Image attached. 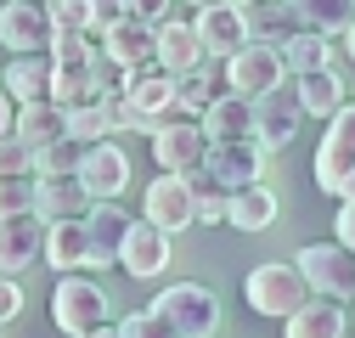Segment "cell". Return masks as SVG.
<instances>
[{
  "instance_id": "obj_1",
  "label": "cell",
  "mask_w": 355,
  "mask_h": 338,
  "mask_svg": "<svg viewBox=\"0 0 355 338\" xmlns=\"http://www.w3.org/2000/svg\"><path fill=\"white\" fill-rule=\"evenodd\" d=\"M310 299H316V293H310L304 271L288 265V260H265V265H254L243 276V305L254 316H265V321H293Z\"/></svg>"
},
{
  "instance_id": "obj_2",
  "label": "cell",
  "mask_w": 355,
  "mask_h": 338,
  "mask_svg": "<svg viewBox=\"0 0 355 338\" xmlns=\"http://www.w3.org/2000/svg\"><path fill=\"white\" fill-rule=\"evenodd\" d=\"M51 321H57L68 338H85V332H102V327H113L107 287H102V282H91L85 271L57 276V287H51Z\"/></svg>"
},
{
  "instance_id": "obj_3",
  "label": "cell",
  "mask_w": 355,
  "mask_h": 338,
  "mask_svg": "<svg viewBox=\"0 0 355 338\" xmlns=\"http://www.w3.org/2000/svg\"><path fill=\"white\" fill-rule=\"evenodd\" d=\"M153 316H164L181 338H214L220 332V299L203 282H169L153 293Z\"/></svg>"
},
{
  "instance_id": "obj_4",
  "label": "cell",
  "mask_w": 355,
  "mask_h": 338,
  "mask_svg": "<svg viewBox=\"0 0 355 338\" xmlns=\"http://www.w3.org/2000/svg\"><path fill=\"white\" fill-rule=\"evenodd\" d=\"M209 130H203V118H164L158 124V136H153V163H158V175H198V169L209 163Z\"/></svg>"
},
{
  "instance_id": "obj_5",
  "label": "cell",
  "mask_w": 355,
  "mask_h": 338,
  "mask_svg": "<svg viewBox=\"0 0 355 338\" xmlns=\"http://www.w3.org/2000/svg\"><path fill=\"white\" fill-rule=\"evenodd\" d=\"M51 39H57V23L46 0H6L0 6V46L12 57H51Z\"/></svg>"
},
{
  "instance_id": "obj_6",
  "label": "cell",
  "mask_w": 355,
  "mask_h": 338,
  "mask_svg": "<svg viewBox=\"0 0 355 338\" xmlns=\"http://www.w3.org/2000/svg\"><path fill=\"white\" fill-rule=\"evenodd\" d=\"M288 79H293V73H288V62H282V46H271V39H248L243 57L226 62V84H232L237 96H248V102L282 91Z\"/></svg>"
},
{
  "instance_id": "obj_7",
  "label": "cell",
  "mask_w": 355,
  "mask_h": 338,
  "mask_svg": "<svg viewBox=\"0 0 355 338\" xmlns=\"http://www.w3.org/2000/svg\"><path fill=\"white\" fill-rule=\"evenodd\" d=\"M141 208H147L141 220H153L169 237H181L187 226H198V192H192L187 175H153L147 192H141Z\"/></svg>"
},
{
  "instance_id": "obj_8",
  "label": "cell",
  "mask_w": 355,
  "mask_h": 338,
  "mask_svg": "<svg viewBox=\"0 0 355 338\" xmlns=\"http://www.w3.org/2000/svg\"><path fill=\"white\" fill-rule=\"evenodd\" d=\"M310 282V293H322V299H338V293H355V254L344 242H310L299 248L293 260Z\"/></svg>"
},
{
  "instance_id": "obj_9",
  "label": "cell",
  "mask_w": 355,
  "mask_h": 338,
  "mask_svg": "<svg viewBox=\"0 0 355 338\" xmlns=\"http://www.w3.org/2000/svg\"><path fill=\"white\" fill-rule=\"evenodd\" d=\"M310 113H304V102H299V91H271V96H259L254 102V141L265 147V152H282L293 136H299V124H304Z\"/></svg>"
},
{
  "instance_id": "obj_10",
  "label": "cell",
  "mask_w": 355,
  "mask_h": 338,
  "mask_svg": "<svg viewBox=\"0 0 355 338\" xmlns=\"http://www.w3.org/2000/svg\"><path fill=\"white\" fill-rule=\"evenodd\" d=\"M46 237L51 226L40 215H0V271L17 282L34 260H46Z\"/></svg>"
},
{
  "instance_id": "obj_11",
  "label": "cell",
  "mask_w": 355,
  "mask_h": 338,
  "mask_svg": "<svg viewBox=\"0 0 355 338\" xmlns=\"http://www.w3.org/2000/svg\"><path fill=\"white\" fill-rule=\"evenodd\" d=\"M277 152H265L254 136L248 141H232V147H209V175L226 186V192H243V186H259L265 169H271Z\"/></svg>"
},
{
  "instance_id": "obj_12",
  "label": "cell",
  "mask_w": 355,
  "mask_h": 338,
  "mask_svg": "<svg viewBox=\"0 0 355 338\" xmlns=\"http://www.w3.org/2000/svg\"><path fill=\"white\" fill-rule=\"evenodd\" d=\"M85 226H91V271H113L124 260V242L130 231H136V220H130V208L113 197V203H96L91 215H85Z\"/></svg>"
},
{
  "instance_id": "obj_13",
  "label": "cell",
  "mask_w": 355,
  "mask_h": 338,
  "mask_svg": "<svg viewBox=\"0 0 355 338\" xmlns=\"http://www.w3.org/2000/svg\"><path fill=\"white\" fill-rule=\"evenodd\" d=\"M91 208H96V197L85 192L79 175H40V181H34V215L46 220V226H57V220H85Z\"/></svg>"
},
{
  "instance_id": "obj_14",
  "label": "cell",
  "mask_w": 355,
  "mask_h": 338,
  "mask_svg": "<svg viewBox=\"0 0 355 338\" xmlns=\"http://www.w3.org/2000/svg\"><path fill=\"white\" fill-rule=\"evenodd\" d=\"M198 34H203V51H209V62H220L226 68L232 57H243V46H248V17H243V6H203L198 12Z\"/></svg>"
},
{
  "instance_id": "obj_15",
  "label": "cell",
  "mask_w": 355,
  "mask_h": 338,
  "mask_svg": "<svg viewBox=\"0 0 355 338\" xmlns=\"http://www.w3.org/2000/svg\"><path fill=\"white\" fill-rule=\"evenodd\" d=\"M169 254H175L169 231H158L153 220H136V231H130V242H124L119 271H124V276H136V282H158V276L169 271Z\"/></svg>"
},
{
  "instance_id": "obj_16",
  "label": "cell",
  "mask_w": 355,
  "mask_h": 338,
  "mask_svg": "<svg viewBox=\"0 0 355 338\" xmlns=\"http://www.w3.org/2000/svg\"><path fill=\"white\" fill-rule=\"evenodd\" d=\"M102 51L124 68V73H136V68H158V28L136 23V17H124L102 34Z\"/></svg>"
},
{
  "instance_id": "obj_17",
  "label": "cell",
  "mask_w": 355,
  "mask_h": 338,
  "mask_svg": "<svg viewBox=\"0 0 355 338\" xmlns=\"http://www.w3.org/2000/svg\"><path fill=\"white\" fill-rule=\"evenodd\" d=\"M203 62H209V51H203L198 17H169V23L158 28V68H169V73H192V68H203Z\"/></svg>"
},
{
  "instance_id": "obj_18",
  "label": "cell",
  "mask_w": 355,
  "mask_h": 338,
  "mask_svg": "<svg viewBox=\"0 0 355 338\" xmlns=\"http://www.w3.org/2000/svg\"><path fill=\"white\" fill-rule=\"evenodd\" d=\"M79 181H85V192H91L96 203H113V197L130 186V158H124V147H113V141L91 147V152H85Z\"/></svg>"
},
{
  "instance_id": "obj_19",
  "label": "cell",
  "mask_w": 355,
  "mask_h": 338,
  "mask_svg": "<svg viewBox=\"0 0 355 338\" xmlns=\"http://www.w3.org/2000/svg\"><path fill=\"white\" fill-rule=\"evenodd\" d=\"M226 91H232V84H226V68H220V62H203L192 73H175V113H181V118H203Z\"/></svg>"
},
{
  "instance_id": "obj_20",
  "label": "cell",
  "mask_w": 355,
  "mask_h": 338,
  "mask_svg": "<svg viewBox=\"0 0 355 338\" xmlns=\"http://www.w3.org/2000/svg\"><path fill=\"white\" fill-rule=\"evenodd\" d=\"M46 265L57 276L91 271V226H85V220H57L51 237H46Z\"/></svg>"
},
{
  "instance_id": "obj_21",
  "label": "cell",
  "mask_w": 355,
  "mask_h": 338,
  "mask_svg": "<svg viewBox=\"0 0 355 338\" xmlns=\"http://www.w3.org/2000/svg\"><path fill=\"white\" fill-rule=\"evenodd\" d=\"M124 96L164 124V118H175V73L169 68H136V73H124Z\"/></svg>"
},
{
  "instance_id": "obj_22",
  "label": "cell",
  "mask_w": 355,
  "mask_h": 338,
  "mask_svg": "<svg viewBox=\"0 0 355 338\" xmlns=\"http://www.w3.org/2000/svg\"><path fill=\"white\" fill-rule=\"evenodd\" d=\"M203 130H209V141L214 147H232V141H248L254 136V102L248 96H237V91H226L209 113H203Z\"/></svg>"
},
{
  "instance_id": "obj_23",
  "label": "cell",
  "mask_w": 355,
  "mask_h": 338,
  "mask_svg": "<svg viewBox=\"0 0 355 338\" xmlns=\"http://www.w3.org/2000/svg\"><path fill=\"white\" fill-rule=\"evenodd\" d=\"M293 91H299V102H304L310 118H338V113L349 107V102H344V73H338V68H322V73L293 79Z\"/></svg>"
},
{
  "instance_id": "obj_24",
  "label": "cell",
  "mask_w": 355,
  "mask_h": 338,
  "mask_svg": "<svg viewBox=\"0 0 355 338\" xmlns=\"http://www.w3.org/2000/svg\"><path fill=\"white\" fill-rule=\"evenodd\" d=\"M344 332H349L344 305H338V299H322V293H316V299H310V305L282 327V338H344Z\"/></svg>"
},
{
  "instance_id": "obj_25",
  "label": "cell",
  "mask_w": 355,
  "mask_h": 338,
  "mask_svg": "<svg viewBox=\"0 0 355 338\" xmlns=\"http://www.w3.org/2000/svg\"><path fill=\"white\" fill-rule=\"evenodd\" d=\"M51 57H12L6 62V96L17 102H51Z\"/></svg>"
},
{
  "instance_id": "obj_26",
  "label": "cell",
  "mask_w": 355,
  "mask_h": 338,
  "mask_svg": "<svg viewBox=\"0 0 355 338\" xmlns=\"http://www.w3.org/2000/svg\"><path fill=\"white\" fill-rule=\"evenodd\" d=\"M282 62H288V73H293V79L322 73V68H333V39H327V34H316V28H299L293 39H282Z\"/></svg>"
},
{
  "instance_id": "obj_27",
  "label": "cell",
  "mask_w": 355,
  "mask_h": 338,
  "mask_svg": "<svg viewBox=\"0 0 355 338\" xmlns=\"http://www.w3.org/2000/svg\"><path fill=\"white\" fill-rule=\"evenodd\" d=\"M17 136H23L28 147H51V141H62V136H68V107H57V102H23V113H17Z\"/></svg>"
},
{
  "instance_id": "obj_28",
  "label": "cell",
  "mask_w": 355,
  "mask_h": 338,
  "mask_svg": "<svg viewBox=\"0 0 355 338\" xmlns=\"http://www.w3.org/2000/svg\"><path fill=\"white\" fill-rule=\"evenodd\" d=\"M248 17V39H271V46H282V39L299 34V17L288 0H254V6H243Z\"/></svg>"
},
{
  "instance_id": "obj_29",
  "label": "cell",
  "mask_w": 355,
  "mask_h": 338,
  "mask_svg": "<svg viewBox=\"0 0 355 338\" xmlns=\"http://www.w3.org/2000/svg\"><path fill=\"white\" fill-rule=\"evenodd\" d=\"M288 6H293L299 28H316V34H327V39H338V34L355 23V0H288Z\"/></svg>"
},
{
  "instance_id": "obj_30",
  "label": "cell",
  "mask_w": 355,
  "mask_h": 338,
  "mask_svg": "<svg viewBox=\"0 0 355 338\" xmlns=\"http://www.w3.org/2000/svg\"><path fill=\"white\" fill-rule=\"evenodd\" d=\"M277 220V192L271 186H243V192H232V226L243 231V237H254V231H265Z\"/></svg>"
},
{
  "instance_id": "obj_31",
  "label": "cell",
  "mask_w": 355,
  "mask_h": 338,
  "mask_svg": "<svg viewBox=\"0 0 355 338\" xmlns=\"http://www.w3.org/2000/svg\"><path fill=\"white\" fill-rule=\"evenodd\" d=\"M96 62V57H91ZM91 62H51V102L57 107H85L96 102V79H91Z\"/></svg>"
},
{
  "instance_id": "obj_32",
  "label": "cell",
  "mask_w": 355,
  "mask_h": 338,
  "mask_svg": "<svg viewBox=\"0 0 355 338\" xmlns=\"http://www.w3.org/2000/svg\"><path fill=\"white\" fill-rule=\"evenodd\" d=\"M316 186L327 192V197H344V186H349V175H355V147H338V141H322L316 147Z\"/></svg>"
},
{
  "instance_id": "obj_33",
  "label": "cell",
  "mask_w": 355,
  "mask_h": 338,
  "mask_svg": "<svg viewBox=\"0 0 355 338\" xmlns=\"http://www.w3.org/2000/svg\"><path fill=\"white\" fill-rule=\"evenodd\" d=\"M68 136H73L79 147H102V141H113V118H107V107H102V102L68 107Z\"/></svg>"
},
{
  "instance_id": "obj_34",
  "label": "cell",
  "mask_w": 355,
  "mask_h": 338,
  "mask_svg": "<svg viewBox=\"0 0 355 338\" xmlns=\"http://www.w3.org/2000/svg\"><path fill=\"white\" fill-rule=\"evenodd\" d=\"M85 152L91 147H79L73 136L51 141V147H34V175H79L85 169Z\"/></svg>"
},
{
  "instance_id": "obj_35",
  "label": "cell",
  "mask_w": 355,
  "mask_h": 338,
  "mask_svg": "<svg viewBox=\"0 0 355 338\" xmlns=\"http://www.w3.org/2000/svg\"><path fill=\"white\" fill-rule=\"evenodd\" d=\"M102 107H107V118H113V136H158V118H153V113H141L124 91L102 96Z\"/></svg>"
},
{
  "instance_id": "obj_36",
  "label": "cell",
  "mask_w": 355,
  "mask_h": 338,
  "mask_svg": "<svg viewBox=\"0 0 355 338\" xmlns=\"http://www.w3.org/2000/svg\"><path fill=\"white\" fill-rule=\"evenodd\" d=\"M34 181H40V175L0 181V215H34Z\"/></svg>"
},
{
  "instance_id": "obj_37",
  "label": "cell",
  "mask_w": 355,
  "mask_h": 338,
  "mask_svg": "<svg viewBox=\"0 0 355 338\" xmlns=\"http://www.w3.org/2000/svg\"><path fill=\"white\" fill-rule=\"evenodd\" d=\"M0 175H34V147L23 141V136H6L0 141Z\"/></svg>"
},
{
  "instance_id": "obj_38",
  "label": "cell",
  "mask_w": 355,
  "mask_h": 338,
  "mask_svg": "<svg viewBox=\"0 0 355 338\" xmlns=\"http://www.w3.org/2000/svg\"><path fill=\"white\" fill-rule=\"evenodd\" d=\"M46 6H51V23H57V28H85V34H96L91 0H46Z\"/></svg>"
},
{
  "instance_id": "obj_39",
  "label": "cell",
  "mask_w": 355,
  "mask_h": 338,
  "mask_svg": "<svg viewBox=\"0 0 355 338\" xmlns=\"http://www.w3.org/2000/svg\"><path fill=\"white\" fill-rule=\"evenodd\" d=\"M119 332H124V338H181V332H175L164 316H153V310H136V316H124V321H119Z\"/></svg>"
},
{
  "instance_id": "obj_40",
  "label": "cell",
  "mask_w": 355,
  "mask_h": 338,
  "mask_svg": "<svg viewBox=\"0 0 355 338\" xmlns=\"http://www.w3.org/2000/svg\"><path fill=\"white\" fill-rule=\"evenodd\" d=\"M198 226H232V192H198Z\"/></svg>"
},
{
  "instance_id": "obj_41",
  "label": "cell",
  "mask_w": 355,
  "mask_h": 338,
  "mask_svg": "<svg viewBox=\"0 0 355 338\" xmlns=\"http://www.w3.org/2000/svg\"><path fill=\"white\" fill-rule=\"evenodd\" d=\"M169 6H175V0H124V12L136 17V23H147V28H164L169 23Z\"/></svg>"
},
{
  "instance_id": "obj_42",
  "label": "cell",
  "mask_w": 355,
  "mask_h": 338,
  "mask_svg": "<svg viewBox=\"0 0 355 338\" xmlns=\"http://www.w3.org/2000/svg\"><path fill=\"white\" fill-rule=\"evenodd\" d=\"M130 12H124V0H91V23H96V34H107L113 23H124Z\"/></svg>"
},
{
  "instance_id": "obj_43",
  "label": "cell",
  "mask_w": 355,
  "mask_h": 338,
  "mask_svg": "<svg viewBox=\"0 0 355 338\" xmlns=\"http://www.w3.org/2000/svg\"><path fill=\"white\" fill-rule=\"evenodd\" d=\"M322 141H338V147H355V102L338 113V118H327V136Z\"/></svg>"
},
{
  "instance_id": "obj_44",
  "label": "cell",
  "mask_w": 355,
  "mask_h": 338,
  "mask_svg": "<svg viewBox=\"0 0 355 338\" xmlns=\"http://www.w3.org/2000/svg\"><path fill=\"white\" fill-rule=\"evenodd\" d=\"M17 310H23V282H0V321H17Z\"/></svg>"
},
{
  "instance_id": "obj_45",
  "label": "cell",
  "mask_w": 355,
  "mask_h": 338,
  "mask_svg": "<svg viewBox=\"0 0 355 338\" xmlns=\"http://www.w3.org/2000/svg\"><path fill=\"white\" fill-rule=\"evenodd\" d=\"M333 242H344L355 254V203H338V220H333Z\"/></svg>"
},
{
  "instance_id": "obj_46",
  "label": "cell",
  "mask_w": 355,
  "mask_h": 338,
  "mask_svg": "<svg viewBox=\"0 0 355 338\" xmlns=\"http://www.w3.org/2000/svg\"><path fill=\"white\" fill-rule=\"evenodd\" d=\"M333 46H338V51H344V62H355V23H349V28H344V34H338V39H333Z\"/></svg>"
},
{
  "instance_id": "obj_47",
  "label": "cell",
  "mask_w": 355,
  "mask_h": 338,
  "mask_svg": "<svg viewBox=\"0 0 355 338\" xmlns=\"http://www.w3.org/2000/svg\"><path fill=\"white\" fill-rule=\"evenodd\" d=\"M85 338H124L119 327H102V332H85Z\"/></svg>"
},
{
  "instance_id": "obj_48",
  "label": "cell",
  "mask_w": 355,
  "mask_h": 338,
  "mask_svg": "<svg viewBox=\"0 0 355 338\" xmlns=\"http://www.w3.org/2000/svg\"><path fill=\"white\" fill-rule=\"evenodd\" d=\"M220 6H254V0H220Z\"/></svg>"
},
{
  "instance_id": "obj_49",
  "label": "cell",
  "mask_w": 355,
  "mask_h": 338,
  "mask_svg": "<svg viewBox=\"0 0 355 338\" xmlns=\"http://www.w3.org/2000/svg\"><path fill=\"white\" fill-rule=\"evenodd\" d=\"M203 6H214V0H192V12H203Z\"/></svg>"
},
{
  "instance_id": "obj_50",
  "label": "cell",
  "mask_w": 355,
  "mask_h": 338,
  "mask_svg": "<svg viewBox=\"0 0 355 338\" xmlns=\"http://www.w3.org/2000/svg\"><path fill=\"white\" fill-rule=\"evenodd\" d=\"M349 299H355V293H349Z\"/></svg>"
}]
</instances>
